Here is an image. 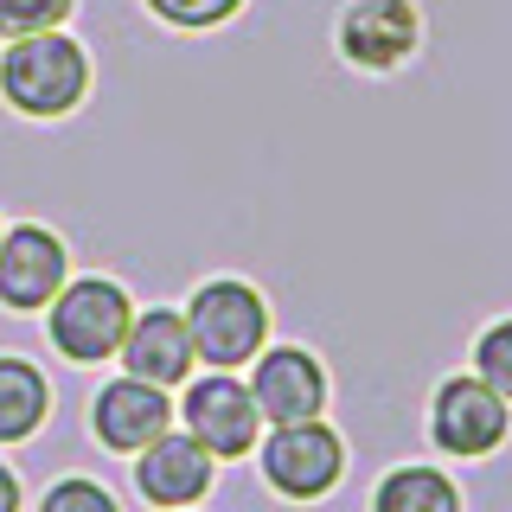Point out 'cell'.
I'll return each mask as SVG.
<instances>
[{
	"label": "cell",
	"instance_id": "6da1fadb",
	"mask_svg": "<svg viewBox=\"0 0 512 512\" xmlns=\"http://www.w3.org/2000/svg\"><path fill=\"white\" fill-rule=\"evenodd\" d=\"M96 64L77 32H26L0 45V103L26 122H64L90 103Z\"/></svg>",
	"mask_w": 512,
	"mask_h": 512
},
{
	"label": "cell",
	"instance_id": "7a4b0ae2",
	"mask_svg": "<svg viewBox=\"0 0 512 512\" xmlns=\"http://www.w3.org/2000/svg\"><path fill=\"white\" fill-rule=\"evenodd\" d=\"M186 333L199 352V372H244V365L276 340L269 295L250 276H205L186 295Z\"/></svg>",
	"mask_w": 512,
	"mask_h": 512
},
{
	"label": "cell",
	"instance_id": "3957f363",
	"mask_svg": "<svg viewBox=\"0 0 512 512\" xmlns=\"http://www.w3.org/2000/svg\"><path fill=\"white\" fill-rule=\"evenodd\" d=\"M45 320V340L64 365H109L128 340V320H135V295L116 282V276H71L52 295V308L39 314Z\"/></svg>",
	"mask_w": 512,
	"mask_h": 512
},
{
	"label": "cell",
	"instance_id": "277c9868",
	"mask_svg": "<svg viewBox=\"0 0 512 512\" xmlns=\"http://www.w3.org/2000/svg\"><path fill=\"white\" fill-rule=\"evenodd\" d=\"M256 474H263V487L276 493L288 506H320L327 493H340V480L352 468V448L346 436L327 423V416H314V423H276L263 429V442H256Z\"/></svg>",
	"mask_w": 512,
	"mask_h": 512
},
{
	"label": "cell",
	"instance_id": "5b68a950",
	"mask_svg": "<svg viewBox=\"0 0 512 512\" xmlns=\"http://www.w3.org/2000/svg\"><path fill=\"white\" fill-rule=\"evenodd\" d=\"M423 429H429V448H436L442 461H487V455H500L506 436H512V404L487 378L448 372L436 391H429Z\"/></svg>",
	"mask_w": 512,
	"mask_h": 512
},
{
	"label": "cell",
	"instance_id": "8992f818",
	"mask_svg": "<svg viewBox=\"0 0 512 512\" xmlns=\"http://www.w3.org/2000/svg\"><path fill=\"white\" fill-rule=\"evenodd\" d=\"M173 410H180L186 436L205 442L218 461L256 455V442H263V429H269L244 372H192L180 391H173Z\"/></svg>",
	"mask_w": 512,
	"mask_h": 512
},
{
	"label": "cell",
	"instance_id": "52a82bcc",
	"mask_svg": "<svg viewBox=\"0 0 512 512\" xmlns=\"http://www.w3.org/2000/svg\"><path fill=\"white\" fill-rule=\"evenodd\" d=\"M429 26L416 0H346L333 13V52L359 77H391L423 52Z\"/></svg>",
	"mask_w": 512,
	"mask_h": 512
},
{
	"label": "cell",
	"instance_id": "ba28073f",
	"mask_svg": "<svg viewBox=\"0 0 512 512\" xmlns=\"http://www.w3.org/2000/svg\"><path fill=\"white\" fill-rule=\"evenodd\" d=\"M244 378H250V397H256V410H263L269 429L276 423H314V416H327V404H333L327 359L301 340H269L244 365Z\"/></svg>",
	"mask_w": 512,
	"mask_h": 512
},
{
	"label": "cell",
	"instance_id": "9c48e42d",
	"mask_svg": "<svg viewBox=\"0 0 512 512\" xmlns=\"http://www.w3.org/2000/svg\"><path fill=\"white\" fill-rule=\"evenodd\" d=\"M84 423H90V442L103 448V455L135 461L148 442H160L173 423H180V410H173V391H160V384H148V378L116 372V378H103L90 391Z\"/></svg>",
	"mask_w": 512,
	"mask_h": 512
},
{
	"label": "cell",
	"instance_id": "30bf717a",
	"mask_svg": "<svg viewBox=\"0 0 512 512\" xmlns=\"http://www.w3.org/2000/svg\"><path fill=\"white\" fill-rule=\"evenodd\" d=\"M71 282V244L52 224H7L0 237V308L7 314H45L52 295Z\"/></svg>",
	"mask_w": 512,
	"mask_h": 512
},
{
	"label": "cell",
	"instance_id": "8fae6325",
	"mask_svg": "<svg viewBox=\"0 0 512 512\" xmlns=\"http://www.w3.org/2000/svg\"><path fill=\"white\" fill-rule=\"evenodd\" d=\"M135 500L154 506V512H186V506H205V493H212L218 480V455L205 442H192L180 423L167 429L160 442H148L135 461Z\"/></svg>",
	"mask_w": 512,
	"mask_h": 512
},
{
	"label": "cell",
	"instance_id": "7c38bea8",
	"mask_svg": "<svg viewBox=\"0 0 512 512\" xmlns=\"http://www.w3.org/2000/svg\"><path fill=\"white\" fill-rule=\"evenodd\" d=\"M116 365L128 378H148L160 391H180V384L199 372V352H192V333H186V314L154 301V308H135L128 320V340L116 352Z\"/></svg>",
	"mask_w": 512,
	"mask_h": 512
},
{
	"label": "cell",
	"instance_id": "4fadbf2b",
	"mask_svg": "<svg viewBox=\"0 0 512 512\" xmlns=\"http://www.w3.org/2000/svg\"><path fill=\"white\" fill-rule=\"evenodd\" d=\"M52 423V378L20 352H0V448H20Z\"/></svg>",
	"mask_w": 512,
	"mask_h": 512
},
{
	"label": "cell",
	"instance_id": "5bb4252c",
	"mask_svg": "<svg viewBox=\"0 0 512 512\" xmlns=\"http://www.w3.org/2000/svg\"><path fill=\"white\" fill-rule=\"evenodd\" d=\"M372 512H461V487L436 461H397L372 480Z\"/></svg>",
	"mask_w": 512,
	"mask_h": 512
},
{
	"label": "cell",
	"instance_id": "9a60e30c",
	"mask_svg": "<svg viewBox=\"0 0 512 512\" xmlns=\"http://www.w3.org/2000/svg\"><path fill=\"white\" fill-rule=\"evenodd\" d=\"M141 7L167 32H218V26H231L250 0H141Z\"/></svg>",
	"mask_w": 512,
	"mask_h": 512
},
{
	"label": "cell",
	"instance_id": "2e32d148",
	"mask_svg": "<svg viewBox=\"0 0 512 512\" xmlns=\"http://www.w3.org/2000/svg\"><path fill=\"white\" fill-rule=\"evenodd\" d=\"M468 372L474 378H487L493 391L512 404V314L500 320H487V327L474 333V352H468Z\"/></svg>",
	"mask_w": 512,
	"mask_h": 512
},
{
	"label": "cell",
	"instance_id": "e0dca14e",
	"mask_svg": "<svg viewBox=\"0 0 512 512\" xmlns=\"http://www.w3.org/2000/svg\"><path fill=\"white\" fill-rule=\"evenodd\" d=\"M32 512H122L116 487H103L96 474H58L52 487L32 500Z\"/></svg>",
	"mask_w": 512,
	"mask_h": 512
},
{
	"label": "cell",
	"instance_id": "ac0fdd59",
	"mask_svg": "<svg viewBox=\"0 0 512 512\" xmlns=\"http://www.w3.org/2000/svg\"><path fill=\"white\" fill-rule=\"evenodd\" d=\"M77 0H0V45L26 39V32H58L71 26Z\"/></svg>",
	"mask_w": 512,
	"mask_h": 512
},
{
	"label": "cell",
	"instance_id": "d6986e66",
	"mask_svg": "<svg viewBox=\"0 0 512 512\" xmlns=\"http://www.w3.org/2000/svg\"><path fill=\"white\" fill-rule=\"evenodd\" d=\"M0 512H26V480L7 455H0Z\"/></svg>",
	"mask_w": 512,
	"mask_h": 512
},
{
	"label": "cell",
	"instance_id": "ffe728a7",
	"mask_svg": "<svg viewBox=\"0 0 512 512\" xmlns=\"http://www.w3.org/2000/svg\"><path fill=\"white\" fill-rule=\"evenodd\" d=\"M0 237H7V218H0Z\"/></svg>",
	"mask_w": 512,
	"mask_h": 512
},
{
	"label": "cell",
	"instance_id": "44dd1931",
	"mask_svg": "<svg viewBox=\"0 0 512 512\" xmlns=\"http://www.w3.org/2000/svg\"><path fill=\"white\" fill-rule=\"evenodd\" d=\"M186 512H199V506H186Z\"/></svg>",
	"mask_w": 512,
	"mask_h": 512
}]
</instances>
